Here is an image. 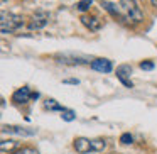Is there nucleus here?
I'll use <instances>...</instances> for the list:
<instances>
[{
	"label": "nucleus",
	"mask_w": 157,
	"mask_h": 154,
	"mask_svg": "<svg viewBox=\"0 0 157 154\" xmlns=\"http://www.w3.org/2000/svg\"><path fill=\"white\" fill-rule=\"evenodd\" d=\"M118 9H120V14H122V21L140 22L144 19V12L140 10L137 0H120Z\"/></svg>",
	"instance_id": "1"
},
{
	"label": "nucleus",
	"mask_w": 157,
	"mask_h": 154,
	"mask_svg": "<svg viewBox=\"0 0 157 154\" xmlns=\"http://www.w3.org/2000/svg\"><path fill=\"white\" fill-rule=\"evenodd\" d=\"M105 147H106V142L103 139H88V137H76L75 139V149L78 154L100 152Z\"/></svg>",
	"instance_id": "2"
},
{
	"label": "nucleus",
	"mask_w": 157,
	"mask_h": 154,
	"mask_svg": "<svg viewBox=\"0 0 157 154\" xmlns=\"http://www.w3.org/2000/svg\"><path fill=\"white\" fill-rule=\"evenodd\" d=\"M22 17L12 12L2 10V21H0V27H2V34H9V32L17 31L19 27H22Z\"/></svg>",
	"instance_id": "3"
},
{
	"label": "nucleus",
	"mask_w": 157,
	"mask_h": 154,
	"mask_svg": "<svg viewBox=\"0 0 157 154\" xmlns=\"http://www.w3.org/2000/svg\"><path fill=\"white\" fill-rule=\"evenodd\" d=\"M130 75H132V66L130 65H120L117 68V78L127 86V88H133V83L130 81Z\"/></svg>",
	"instance_id": "4"
},
{
	"label": "nucleus",
	"mask_w": 157,
	"mask_h": 154,
	"mask_svg": "<svg viewBox=\"0 0 157 154\" xmlns=\"http://www.w3.org/2000/svg\"><path fill=\"white\" fill-rule=\"evenodd\" d=\"M2 132L4 134H17V136H34L37 130L36 129H24L21 125H2Z\"/></svg>",
	"instance_id": "5"
},
{
	"label": "nucleus",
	"mask_w": 157,
	"mask_h": 154,
	"mask_svg": "<svg viewBox=\"0 0 157 154\" xmlns=\"http://www.w3.org/2000/svg\"><path fill=\"white\" fill-rule=\"evenodd\" d=\"M49 22V14L44 10H39L36 12V15L32 17V22H31V29H42L46 27Z\"/></svg>",
	"instance_id": "6"
},
{
	"label": "nucleus",
	"mask_w": 157,
	"mask_h": 154,
	"mask_svg": "<svg viewBox=\"0 0 157 154\" xmlns=\"http://www.w3.org/2000/svg\"><path fill=\"white\" fill-rule=\"evenodd\" d=\"M31 98H32V93L29 92L27 86H22V88L15 90L14 95H12V102H14V103H19V105H21V103H27Z\"/></svg>",
	"instance_id": "7"
},
{
	"label": "nucleus",
	"mask_w": 157,
	"mask_h": 154,
	"mask_svg": "<svg viewBox=\"0 0 157 154\" xmlns=\"http://www.w3.org/2000/svg\"><path fill=\"white\" fill-rule=\"evenodd\" d=\"M91 68L95 71H100V73H112L113 69V65L110 59H105V58H98L95 61H91Z\"/></svg>",
	"instance_id": "8"
},
{
	"label": "nucleus",
	"mask_w": 157,
	"mask_h": 154,
	"mask_svg": "<svg viewBox=\"0 0 157 154\" xmlns=\"http://www.w3.org/2000/svg\"><path fill=\"white\" fill-rule=\"evenodd\" d=\"M81 22L90 29V31H98V29L101 27V21H98L96 17H86V15H83Z\"/></svg>",
	"instance_id": "9"
},
{
	"label": "nucleus",
	"mask_w": 157,
	"mask_h": 154,
	"mask_svg": "<svg viewBox=\"0 0 157 154\" xmlns=\"http://www.w3.org/2000/svg\"><path fill=\"white\" fill-rule=\"evenodd\" d=\"M15 147H19V142L17 140H14V139H9V140H2V142H0V149H2V152H10V151H14Z\"/></svg>",
	"instance_id": "10"
},
{
	"label": "nucleus",
	"mask_w": 157,
	"mask_h": 154,
	"mask_svg": "<svg viewBox=\"0 0 157 154\" xmlns=\"http://www.w3.org/2000/svg\"><path fill=\"white\" fill-rule=\"evenodd\" d=\"M44 109H46V110H58V112H63V110H64V107L59 105V103L56 102L54 98H48V100L44 102Z\"/></svg>",
	"instance_id": "11"
},
{
	"label": "nucleus",
	"mask_w": 157,
	"mask_h": 154,
	"mask_svg": "<svg viewBox=\"0 0 157 154\" xmlns=\"http://www.w3.org/2000/svg\"><path fill=\"white\" fill-rule=\"evenodd\" d=\"M101 7H105V10H108L110 14L113 15V17H118V19H122V14H120V9L117 7V5L110 4V2H103V4H101Z\"/></svg>",
	"instance_id": "12"
},
{
	"label": "nucleus",
	"mask_w": 157,
	"mask_h": 154,
	"mask_svg": "<svg viewBox=\"0 0 157 154\" xmlns=\"http://www.w3.org/2000/svg\"><path fill=\"white\" fill-rule=\"evenodd\" d=\"M61 119L66 120V122H73V120L76 119V113L73 112V110H69V109H64L61 112Z\"/></svg>",
	"instance_id": "13"
},
{
	"label": "nucleus",
	"mask_w": 157,
	"mask_h": 154,
	"mask_svg": "<svg viewBox=\"0 0 157 154\" xmlns=\"http://www.w3.org/2000/svg\"><path fill=\"white\" fill-rule=\"evenodd\" d=\"M91 5H93V0H81V2H78V4H76V9H78V10H81V12H85V10H88Z\"/></svg>",
	"instance_id": "14"
},
{
	"label": "nucleus",
	"mask_w": 157,
	"mask_h": 154,
	"mask_svg": "<svg viewBox=\"0 0 157 154\" xmlns=\"http://www.w3.org/2000/svg\"><path fill=\"white\" fill-rule=\"evenodd\" d=\"M132 142H133V137L130 136L128 132H125V134H122V136H120V144L128 146V144H132Z\"/></svg>",
	"instance_id": "15"
},
{
	"label": "nucleus",
	"mask_w": 157,
	"mask_h": 154,
	"mask_svg": "<svg viewBox=\"0 0 157 154\" xmlns=\"http://www.w3.org/2000/svg\"><path fill=\"white\" fill-rule=\"evenodd\" d=\"M12 154H39V152L36 149H32V147H22V149H17Z\"/></svg>",
	"instance_id": "16"
},
{
	"label": "nucleus",
	"mask_w": 157,
	"mask_h": 154,
	"mask_svg": "<svg viewBox=\"0 0 157 154\" xmlns=\"http://www.w3.org/2000/svg\"><path fill=\"white\" fill-rule=\"evenodd\" d=\"M139 66H140V69H144V71H150V69H154L155 65H154L152 61H142Z\"/></svg>",
	"instance_id": "17"
},
{
	"label": "nucleus",
	"mask_w": 157,
	"mask_h": 154,
	"mask_svg": "<svg viewBox=\"0 0 157 154\" xmlns=\"http://www.w3.org/2000/svg\"><path fill=\"white\" fill-rule=\"evenodd\" d=\"M63 83H69V85H78V80H75V78H71V80H64V81H63Z\"/></svg>",
	"instance_id": "18"
},
{
	"label": "nucleus",
	"mask_w": 157,
	"mask_h": 154,
	"mask_svg": "<svg viewBox=\"0 0 157 154\" xmlns=\"http://www.w3.org/2000/svg\"><path fill=\"white\" fill-rule=\"evenodd\" d=\"M37 98H39V93L34 92V93H32V100H37Z\"/></svg>",
	"instance_id": "19"
},
{
	"label": "nucleus",
	"mask_w": 157,
	"mask_h": 154,
	"mask_svg": "<svg viewBox=\"0 0 157 154\" xmlns=\"http://www.w3.org/2000/svg\"><path fill=\"white\" fill-rule=\"evenodd\" d=\"M150 2H152V5H154V7H157V0H150Z\"/></svg>",
	"instance_id": "20"
}]
</instances>
